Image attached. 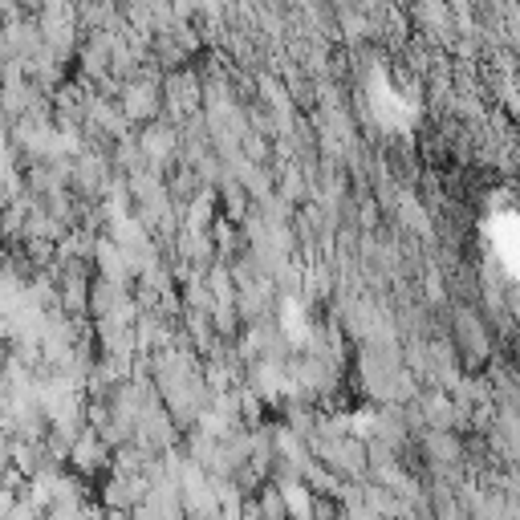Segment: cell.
<instances>
[{
  "mask_svg": "<svg viewBox=\"0 0 520 520\" xmlns=\"http://www.w3.org/2000/svg\"><path fill=\"white\" fill-rule=\"evenodd\" d=\"M9 508H13V496H9V492H0V520H5Z\"/></svg>",
  "mask_w": 520,
  "mask_h": 520,
  "instance_id": "obj_1",
  "label": "cell"
}]
</instances>
